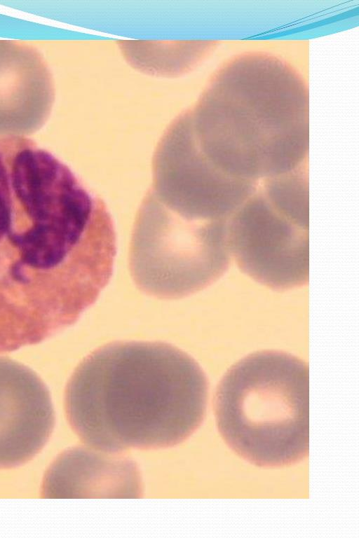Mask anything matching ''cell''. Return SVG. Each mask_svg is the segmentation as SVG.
Instances as JSON below:
<instances>
[{
    "mask_svg": "<svg viewBox=\"0 0 359 538\" xmlns=\"http://www.w3.org/2000/svg\"><path fill=\"white\" fill-rule=\"evenodd\" d=\"M115 241L104 202L67 165L0 137V354L74 324L110 280Z\"/></svg>",
    "mask_w": 359,
    "mask_h": 538,
    "instance_id": "1",
    "label": "cell"
},
{
    "mask_svg": "<svg viewBox=\"0 0 359 538\" xmlns=\"http://www.w3.org/2000/svg\"><path fill=\"white\" fill-rule=\"evenodd\" d=\"M208 395L198 364L163 342L118 341L78 365L65 390V410L92 448L116 453L174 446L203 420Z\"/></svg>",
    "mask_w": 359,
    "mask_h": 538,
    "instance_id": "2",
    "label": "cell"
},
{
    "mask_svg": "<svg viewBox=\"0 0 359 538\" xmlns=\"http://www.w3.org/2000/svg\"><path fill=\"white\" fill-rule=\"evenodd\" d=\"M215 418L229 447L266 468L295 464L309 453V368L277 350L233 364L216 392Z\"/></svg>",
    "mask_w": 359,
    "mask_h": 538,
    "instance_id": "3",
    "label": "cell"
},
{
    "mask_svg": "<svg viewBox=\"0 0 359 538\" xmlns=\"http://www.w3.org/2000/svg\"><path fill=\"white\" fill-rule=\"evenodd\" d=\"M252 183L211 164L181 128L170 125L153 160L149 191L178 216L197 221H221L250 193Z\"/></svg>",
    "mask_w": 359,
    "mask_h": 538,
    "instance_id": "4",
    "label": "cell"
},
{
    "mask_svg": "<svg viewBox=\"0 0 359 538\" xmlns=\"http://www.w3.org/2000/svg\"><path fill=\"white\" fill-rule=\"evenodd\" d=\"M296 223L262 197L235 216L227 236L240 268L273 289L302 286L309 279L308 239Z\"/></svg>",
    "mask_w": 359,
    "mask_h": 538,
    "instance_id": "5",
    "label": "cell"
},
{
    "mask_svg": "<svg viewBox=\"0 0 359 538\" xmlns=\"http://www.w3.org/2000/svg\"><path fill=\"white\" fill-rule=\"evenodd\" d=\"M54 424L44 382L28 366L0 355V469L20 467L36 457Z\"/></svg>",
    "mask_w": 359,
    "mask_h": 538,
    "instance_id": "6",
    "label": "cell"
},
{
    "mask_svg": "<svg viewBox=\"0 0 359 538\" xmlns=\"http://www.w3.org/2000/svg\"><path fill=\"white\" fill-rule=\"evenodd\" d=\"M54 97L53 78L39 52L22 42L0 39V137L40 129Z\"/></svg>",
    "mask_w": 359,
    "mask_h": 538,
    "instance_id": "7",
    "label": "cell"
},
{
    "mask_svg": "<svg viewBox=\"0 0 359 538\" xmlns=\"http://www.w3.org/2000/svg\"><path fill=\"white\" fill-rule=\"evenodd\" d=\"M283 179L269 184L267 191L271 203L294 222L307 227V190L302 177Z\"/></svg>",
    "mask_w": 359,
    "mask_h": 538,
    "instance_id": "8",
    "label": "cell"
}]
</instances>
